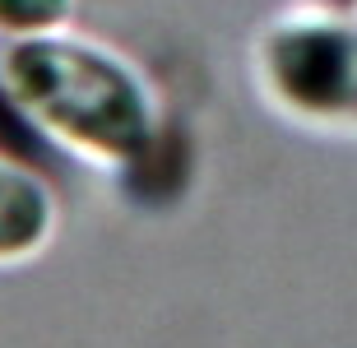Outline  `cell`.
I'll use <instances>...</instances> for the list:
<instances>
[{"instance_id":"cell-1","label":"cell","mask_w":357,"mask_h":348,"mask_svg":"<svg viewBox=\"0 0 357 348\" xmlns=\"http://www.w3.org/2000/svg\"><path fill=\"white\" fill-rule=\"evenodd\" d=\"M0 84L33 126L107 167L144 158L158 139V103L149 80L102 42L70 33L10 38Z\"/></svg>"},{"instance_id":"cell-2","label":"cell","mask_w":357,"mask_h":348,"mask_svg":"<svg viewBox=\"0 0 357 348\" xmlns=\"http://www.w3.org/2000/svg\"><path fill=\"white\" fill-rule=\"evenodd\" d=\"M265 93L311 126H357V14H311L260 38Z\"/></svg>"},{"instance_id":"cell-3","label":"cell","mask_w":357,"mask_h":348,"mask_svg":"<svg viewBox=\"0 0 357 348\" xmlns=\"http://www.w3.org/2000/svg\"><path fill=\"white\" fill-rule=\"evenodd\" d=\"M56 232V195L33 167L0 153V269L47 251Z\"/></svg>"},{"instance_id":"cell-4","label":"cell","mask_w":357,"mask_h":348,"mask_svg":"<svg viewBox=\"0 0 357 348\" xmlns=\"http://www.w3.org/2000/svg\"><path fill=\"white\" fill-rule=\"evenodd\" d=\"M75 0H0V38H33L70 24Z\"/></svg>"},{"instance_id":"cell-5","label":"cell","mask_w":357,"mask_h":348,"mask_svg":"<svg viewBox=\"0 0 357 348\" xmlns=\"http://www.w3.org/2000/svg\"><path fill=\"white\" fill-rule=\"evenodd\" d=\"M325 14H357V0H316Z\"/></svg>"}]
</instances>
